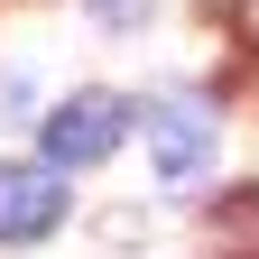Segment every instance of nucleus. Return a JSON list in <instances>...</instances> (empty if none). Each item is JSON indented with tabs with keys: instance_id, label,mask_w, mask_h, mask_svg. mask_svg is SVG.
<instances>
[{
	"instance_id": "obj_1",
	"label": "nucleus",
	"mask_w": 259,
	"mask_h": 259,
	"mask_svg": "<svg viewBox=\"0 0 259 259\" xmlns=\"http://www.w3.org/2000/svg\"><path fill=\"white\" fill-rule=\"evenodd\" d=\"M37 130H47V157H37V167L74 176V167H102V157L130 139V102H120V93H65Z\"/></svg>"
},
{
	"instance_id": "obj_2",
	"label": "nucleus",
	"mask_w": 259,
	"mask_h": 259,
	"mask_svg": "<svg viewBox=\"0 0 259 259\" xmlns=\"http://www.w3.org/2000/svg\"><path fill=\"white\" fill-rule=\"evenodd\" d=\"M139 130H148V148H157V176H167V185H194V176L213 167V111L194 102V93L157 102Z\"/></svg>"
},
{
	"instance_id": "obj_3",
	"label": "nucleus",
	"mask_w": 259,
	"mask_h": 259,
	"mask_svg": "<svg viewBox=\"0 0 259 259\" xmlns=\"http://www.w3.org/2000/svg\"><path fill=\"white\" fill-rule=\"evenodd\" d=\"M65 222V176L56 167H0V241H47Z\"/></svg>"
},
{
	"instance_id": "obj_4",
	"label": "nucleus",
	"mask_w": 259,
	"mask_h": 259,
	"mask_svg": "<svg viewBox=\"0 0 259 259\" xmlns=\"http://www.w3.org/2000/svg\"><path fill=\"white\" fill-rule=\"evenodd\" d=\"M204 259H259V185L213 194V213H204Z\"/></svg>"
}]
</instances>
